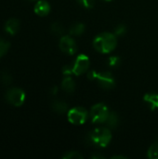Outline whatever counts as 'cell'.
Masks as SVG:
<instances>
[{
	"instance_id": "obj_1",
	"label": "cell",
	"mask_w": 158,
	"mask_h": 159,
	"mask_svg": "<svg viewBox=\"0 0 158 159\" xmlns=\"http://www.w3.org/2000/svg\"><path fill=\"white\" fill-rule=\"evenodd\" d=\"M117 44L116 35L111 33H102L93 40L94 48L101 53L112 52Z\"/></svg>"
},
{
	"instance_id": "obj_2",
	"label": "cell",
	"mask_w": 158,
	"mask_h": 159,
	"mask_svg": "<svg viewBox=\"0 0 158 159\" xmlns=\"http://www.w3.org/2000/svg\"><path fill=\"white\" fill-rule=\"evenodd\" d=\"M111 139H112L111 131L105 128L95 129L92 132L89 133L88 136L89 143L102 148L106 147L111 142Z\"/></svg>"
},
{
	"instance_id": "obj_3",
	"label": "cell",
	"mask_w": 158,
	"mask_h": 159,
	"mask_svg": "<svg viewBox=\"0 0 158 159\" xmlns=\"http://www.w3.org/2000/svg\"><path fill=\"white\" fill-rule=\"evenodd\" d=\"M88 77L91 80H97L99 85L106 89H111L115 86V81L113 75L110 72H100L92 70L88 73Z\"/></svg>"
},
{
	"instance_id": "obj_4",
	"label": "cell",
	"mask_w": 158,
	"mask_h": 159,
	"mask_svg": "<svg viewBox=\"0 0 158 159\" xmlns=\"http://www.w3.org/2000/svg\"><path fill=\"white\" fill-rule=\"evenodd\" d=\"M108 107L103 103H97L90 110V118L93 123H104L109 116Z\"/></svg>"
},
{
	"instance_id": "obj_5",
	"label": "cell",
	"mask_w": 158,
	"mask_h": 159,
	"mask_svg": "<svg viewBox=\"0 0 158 159\" xmlns=\"http://www.w3.org/2000/svg\"><path fill=\"white\" fill-rule=\"evenodd\" d=\"M6 100L9 104L15 107H20L25 101V92L19 88L9 89L6 93Z\"/></svg>"
},
{
	"instance_id": "obj_6",
	"label": "cell",
	"mask_w": 158,
	"mask_h": 159,
	"mask_svg": "<svg viewBox=\"0 0 158 159\" xmlns=\"http://www.w3.org/2000/svg\"><path fill=\"white\" fill-rule=\"evenodd\" d=\"M68 120L74 125H82L84 124L88 116V114L86 109L82 107H74L68 111Z\"/></svg>"
},
{
	"instance_id": "obj_7",
	"label": "cell",
	"mask_w": 158,
	"mask_h": 159,
	"mask_svg": "<svg viewBox=\"0 0 158 159\" xmlns=\"http://www.w3.org/2000/svg\"><path fill=\"white\" fill-rule=\"evenodd\" d=\"M89 64V58L85 54H80L76 57L74 63L72 65V72L75 75H80L88 70Z\"/></svg>"
},
{
	"instance_id": "obj_8",
	"label": "cell",
	"mask_w": 158,
	"mask_h": 159,
	"mask_svg": "<svg viewBox=\"0 0 158 159\" xmlns=\"http://www.w3.org/2000/svg\"><path fill=\"white\" fill-rule=\"evenodd\" d=\"M59 47L61 51L64 53H67L69 55H73L76 52V43L74 40L73 37L70 35H64L61 38Z\"/></svg>"
},
{
	"instance_id": "obj_9",
	"label": "cell",
	"mask_w": 158,
	"mask_h": 159,
	"mask_svg": "<svg viewBox=\"0 0 158 159\" xmlns=\"http://www.w3.org/2000/svg\"><path fill=\"white\" fill-rule=\"evenodd\" d=\"M20 27V22L18 19L12 18L7 20L6 24H5V30L7 33H8L11 35L16 34Z\"/></svg>"
},
{
	"instance_id": "obj_10",
	"label": "cell",
	"mask_w": 158,
	"mask_h": 159,
	"mask_svg": "<svg viewBox=\"0 0 158 159\" xmlns=\"http://www.w3.org/2000/svg\"><path fill=\"white\" fill-rule=\"evenodd\" d=\"M50 11V5L46 0L38 1L34 6V12L41 17L47 16Z\"/></svg>"
},
{
	"instance_id": "obj_11",
	"label": "cell",
	"mask_w": 158,
	"mask_h": 159,
	"mask_svg": "<svg viewBox=\"0 0 158 159\" xmlns=\"http://www.w3.org/2000/svg\"><path fill=\"white\" fill-rule=\"evenodd\" d=\"M61 89L67 93H73L75 89V83L70 75H66L61 82Z\"/></svg>"
},
{
	"instance_id": "obj_12",
	"label": "cell",
	"mask_w": 158,
	"mask_h": 159,
	"mask_svg": "<svg viewBox=\"0 0 158 159\" xmlns=\"http://www.w3.org/2000/svg\"><path fill=\"white\" fill-rule=\"evenodd\" d=\"M51 107L52 110L59 115H62L68 112V104L63 101H54Z\"/></svg>"
},
{
	"instance_id": "obj_13",
	"label": "cell",
	"mask_w": 158,
	"mask_h": 159,
	"mask_svg": "<svg viewBox=\"0 0 158 159\" xmlns=\"http://www.w3.org/2000/svg\"><path fill=\"white\" fill-rule=\"evenodd\" d=\"M143 100L146 103L149 104L151 110L158 109V94L156 93H147L144 95Z\"/></svg>"
},
{
	"instance_id": "obj_14",
	"label": "cell",
	"mask_w": 158,
	"mask_h": 159,
	"mask_svg": "<svg viewBox=\"0 0 158 159\" xmlns=\"http://www.w3.org/2000/svg\"><path fill=\"white\" fill-rule=\"evenodd\" d=\"M106 123H107V126L112 129L117 128V126L119 124V117H118L117 114L115 113V112L110 113L109 116H108V118L106 120Z\"/></svg>"
},
{
	"instance_id": "obj_15",
	"label": "cell",
	"mask_w": 158,
	"mask_h": 159,
	"mask_svg": "<svg viewBox=\"0 0 158 159\" xmlns=\"http://www.w3.org/2000/svg\"><path fill=\"white\" fill-rule=\"evenodd\" d=\"M84 32H85V25L83 23H75L72 25V27L70 28L71 35L78 36V35H81Z\"/></svg>"
},
{
	"instance_id": "obj_16",
	"label": "cell",
	"mask_w": 158,
	"mask_h": 159,
	"mask_svg": "<svg viewBox=\"0 0 158 159\" xmlns=\"http://www.w3.org/2000/svg\"><path fill=\"white\" fill-rule=\"evenodd\" d=\"M147 157L151 159H158V142L154 143L147 152Z\"/></svg>"
},
{
	"instance_id": "obj_17",
	"label": "cell",
	"mask_w": 158,
	"mask_h": 159,
	"mask_svg": "<svg viewBox=\"0 0 158 159\" xmlns=\"http://www.w3.org/2000/svg\"><path fill=\"white\" fill-rule=\"evenodd\" d=\"M0 82L5 86H8L12 82V76L10 75V74L8 72L1 71L0 72Z\"/></svg>"
},
{
	"instance_id": "obj_18",
	"label": "cell",
	"mask_w": 158,
	"mask_h": 159,
	"mask_svg": "<svg viewBox=\"0 0 158 159\" xmlns=\"http://www.w3.org/2000/svg\"><path fill=\"white\" fill-rule=\"evenodd\" d=\"M51 32L52 34H54L55 35H62L65 32L63 26L59 23V22H54L52 25H51Z\"/></svg>"
},
{
	"instance_id": "obj_19",
	"label": "cell",
	"mask_w": 158,
	"mask_h": 159,
	"mask_svg": "<svg viewBox=\"0 0 158 159\" xmlns=\"http://www.w3.org/2000/svg\"><path fill=\"white\" fill-rule=\"evenodd\" d=\"M10 47L9 42L4 40V39H0V58H2L8 50Z\"/></svg>"
},
{
	"instance_id": "obj_20",
	"label": "cell",
	"mask_w": 158,
	"mask_h": 159,
	"mask_svg": "<svg viewBox=\"0 0 158 159\" xmlns=\"http://www.w3.org/2000/svg\"><path fill=\"white\" fill-rule=\"evenodd\" d=\"M62 158L64 159H81L83 158V156L76 151H71V152H67Z\"/></svg>"
},
{
	"instance_id": "obj_21",
	"label": "cell",
	"mask_w": 158,
	"mask_h": 159,
	"mask_svg": "<svg viewBox=\"0 0 158 159\" xmlns=\"http://www.w3.org/2000/svg\"><path fill=\"white\" fill-rule=\"evenodd\" d=\"M127 32V26L125 24H119L115 29V34L117 36H122Z\"/></svg>"
},
{
	"instance_id": "obj_22",
	"label": "cell",
	"mask_w": 158,
	"mask_h": 159,
	"mask_svg": "<svg viewBox=\"0 0 158 159\" xmlns=\"http://www.w3.org/2000/svg\"><path fill=\"white\" fill-rule=\"evenodd\" d=\"M120 62H121V59L120 57L117 56H112L108 59V64L111 67H116L120 64Z\"/></svg>"
},
{
	"instance_id": "obj_23",
	"label": "cell",
	"mask_w": 158,
	"mask_h": 159,
	"mask_svg": "<svg viewBox=\"0 0 158 159\" xmlns=\"http://www.w3.org/2000/svg\"><path fill=\"white\" fill-rule=\"evenodd\" d=\"M82 7L86 8H92L95 5V0H76Z\"/></svg>"
},
{
	"instance_id": "obj_24",
	"label": "cell",
	"mask_w": 158,
	"mask_h": 159,
	"mask_svg": "<svg viewBox=\"0 0 158 159\" xmlns=\"http://www.w3.org/2000/svg\"><path fill=\"white\" fill-rule=\"evenodd\" d=\"M57 92H58V88L57 87H53L52 89H51V93L53 95H55V94H57Z\"/></svg>"
},
{
	"instance_id": "obj_25",
	"label": "cell",
	"mask_w": 158,
	"mask_h": 159,
	"mask_svg": "<svg viewBox=\"0 0 158 159\" xmlns=\"http://www.w3.org/2000/svg\"><path fill=\"white\" fill-rule=\"evenodd\" d=\"M92 158H104V157L100 156V155H95V156H92Z\"/></svg>"
},
{
	"instance_id": "obj_26",
	"label": "cell",
	"mask_w": 158,
	"mask_h": 159,
	"mask_svg": "<svg viewBox=\"0 0 158 159\" xmlns=\"http://www.w3.org/2000/svg\"><path fill=\"white\" fill-rule=\"evenodd\" d=\"M112 158H126V157H122V156H114V157H112Z\"/></svg>"
},
{
	"instance_id": "obj_27",
	"label": "cell",
	"mask_w": 158,
	"mask_h": 159,
	"mask_svg": "<svg viewBox=\"0 0 158 159\" xmlns=\"http://www.w3.org/2000/svg\"><path fill=\"white\" fill-rule=\"evenodd\" d=\"M104 1H111V0H104Z\"/></svg>"
},
{
	"instance_id": "obj_28",
	"label": "cell",
	"mask_w": 158,
	"mask_h": 159,
	"mask_svg": "<svg viewBox=\"0 0 158 159\" xmlns=\"http://www.w3.org/2000/svg\"><path fill=\"white\" fill-rule=\"evenodd\" d=\"M29 1H35V0H29Z\"/></svg>"
}]
</instances>
